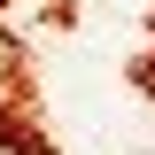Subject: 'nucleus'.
<instances>
[{
	"instance_id": "obj_1",
	"label": "nucleus",
	"mask_w": 155,
	"mask_h": 155,
	"mask_svg": "<svg viewBox=\"0 0 155 155\" xmlns=\"http://www.w3.org/2000/svg\"><path fill=\"white\" fill-rule=\"evenodd\" d=\"M0 155H47V147H39L31 132H0Z\"/></svg>"
}]
</instances>
